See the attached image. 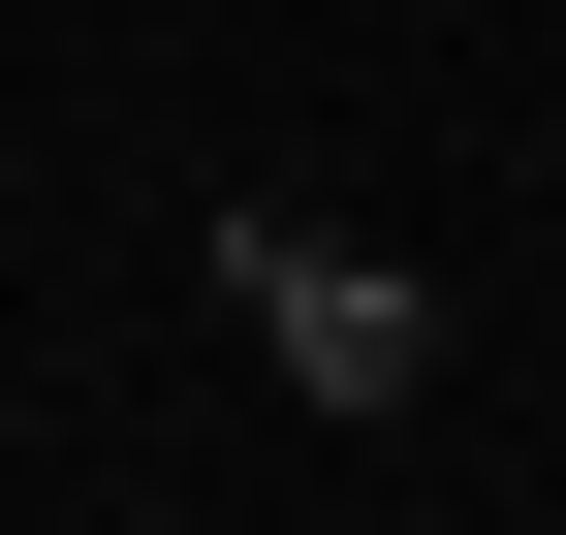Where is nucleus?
Segmentation results:
<instances>
[{
    "mask_svg": "<svg viewBox=\"0 0 566 535\" xmlns=\"http://www.w3.org/2000/svg\"><path fill=\"white\" fill-rule=\"evenodd\" d=\"M221 284H252V347L315 378V410H409V378H441V284L346 252V221H221Z\"/></svg>",
    "mask_w": 566,
    "mask_h": 535,
    "instance_id": "nucleus-1",
    "label": "nucleus"
}]
</instances>
